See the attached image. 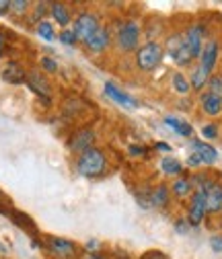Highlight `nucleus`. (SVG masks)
Instances as JSON below:
<instances>
[{"instance_id": "obj_1", "label": "nucleus", "mask_w": 222, "mask_h": 259, "mask_svg": "<svg viewBox=\"0 0 222 259\" xmlns=\"http://www.w3.org/2000/svg\"><path fill=\"white\" fill-rule=\"evenodd\" d=\"M109 169L107 152L101 146H93L86 152L74 156V171L84 179H99Z\"/></svg>"}, {"instance_id": "obj_2", "label": "nucleus", "mask_w": 222, "mask_h": 259, "mask_svg": "<svg viewBox=\"0 0 222 259\" xmlns=\"http://www.w3.org/2000/svg\"><path fill=\"white\" fill-rule=\"evenodd\" d=\"M113 31V46L117 52L121 54H136L138 48L142 46L140 44V37H142V29H140V23L134 21V19H123V21H117L115 27H109Z\"/></svg>"}, {"instance_id": "obj_3", "label": "nucleus", "mask_w": 222, "mask_h": 259, "mask_svg": "<svg viewBox=\"0 0 222 259\" xmlns=\"http://www.w3.org/2000/svg\"><path fill=\"white\" fill-rule=\"evenodd\" d=\"M41 247L52 259H82L84 251L80 245L66 237H56V235H46L41 239Z\"/></svg>"}, {"instance_id": "obj_4", "label": "nucleus", "mask_w": 222, "mask_h": 259, "mask_svg": "<svg viewBox=\"0 0 222 259\" xmlns=\"http://www.w3.org/2000/svg\"><path fill=\"white\" fill-rule=\"evenodd\" d=\"M165 60V46L158 44L154 39H148L146 44H142L138 48V52L134 54V62L136 68L140 72H152L163 64Z\"/></svg>"}, {"instance_id": "obj_5", "label": "nucleus", "mask_w": 222, "mask_h": 259, "mask_svg": "<svg viewBox=\"0 0 222 259\" xmlns=\"http://www.w3.org/2000/svg\"><path fill=\"white\" fill-rule=\"evenodd\" d=\"M105 23L101 21V15L97 13V11H80L76 17H74V21H72V31L76 33V37H78V44L82 46L86 39H91L97 31L103 27Z\"/></svg>"}, {"instance_id": "obj_6", "label": "nucleus", "mask_w": 222, "mask_h": 259, "mask_svg": "<svg viewBox=\"0 0 222 259\" xmlns=\"http://www.w3.org/2000/svg\"><path fill=\"white\" fill-rule=\"evenodd\" d=\"M165 54L177 64V66L185 68L194 62V56L189 52L187 44H185V35L183 33H171L165 41Z\"/></svg>"}, {"instance_id": "obj_7", "label": "nucleus", "mask_w": 222, "mask_h": 259, "mask_svg": "<svg viewBox=\"0 0 222 259\" xmlns=\"http://www.w3.org/2000/svg\"><path fill=\"white\" fill-rule=\"evenodd\" d=\"M25 84L29 87L31 93H35V97H39V99H41L46 105L52 103L54 84H52V80L48 78L46 72H41L39 68H31V70L27 72V82H25Z\"/></svg>"}, {"instance_id": "obj_8", "label": "nucleus", "mask_w": 222, "mask_h": 259, "mask_svg": "<svg viewBox=\"0 0 222 259\" xmlns=\"http://www.w3.org/2000/svg\"><path fill=\"white\" fill-rule=\"evenodd\" d=\"M97 146V130L91 127V125H82V127H76L74 134L68 138V150L78 156L82 152H86L88 148Z\"/></svg>"}, {"instance_id": "obj_9", "label": "nucleus", "mask_w": 222, "mask_h": 259, "mask_svg": "<svg viewBox=\"0 0 222 259\" xmlns=\"http://www.w3.org/2000/svg\"><path fill=\"white\" fill-rule=\"evenodd\" d=\"M111 44H113L111 29H109L107 25H103L91 39H86V41L82 44V48H84V52H86L88 56H103V54L111 48Z\"/></svg>"}, {"instance_id": "obj_10", "label": "nucleus", "mask_w": 222, "mask_h": 259, "mask_svg": "<svg viewBox=\"0 0 222 259\" xmlns=\"http://www.w3.org/2000/svg\"><path fill=\"white\" fill-rule=\"evenodd\" d=\"M208 216L206 212V198H204V189H196L194 196L189 198V206H187V222L189 226H200L204 222V218Z\"/></svg>"}, {"instance_id": "obj_11", "label": "nucleus", "mask_w": 222, "mask_h": 259, "mask_svg": "<svg viewBox=\"0 0 222 259\" xmlns=\"http://www.w3.org/2000/svg\"><path fill=\"white\" fill-rule=\"evenodd\" d=\"M206 198V212L208 214H222V183L216 179H210V183L204 187Z\"/></svg>"}, {"instance_id": "obj_12", "label": "nucleus", "mask_w": 222, "mask_h": 259, "mask_svg": "<svg viewBox=\"0 0 222 259\" xmlns=\"http://www.w3.org/2000/svg\"><path fill=\"white\" fill-rule=\"evenodd\" d=\"M204 33H206V29H204V25H200V23L189 25L187 31L183 33V35H185V44H187L189 52H192L194 60L202 56V50H204V44H206V41H204Z\"/></svg>"}, {"instance_id": "obj_13", "label": "nucleus", "mask_w": 222, "mask_h": 259, "mask_svg": "<svg viewBox=\"0 0 222 259\" xmlns=\"http://www.w3.org/2000/svg\"><path fill=\"white\" fill-rule=\"evenodd\" d=\"M218 56H220V44L218 39H210L204 44L202 56H200V66L212 76L216 70V64H218Z\"/></svg>"}, {"instance_id": "obj_14", "label": "nucleus", "mask_w": 222, "mask_h": 259, "mask_svg": "<svg viewBox=\"0 0 222 259\" xmlns=\"http://www.w3.org/2000/svg\"><path fill=\"white\" fill-rule=\"evenodd\" d=\"M50 17L62 29H68L74 21V11L68 3H50Z\"/></svg>"}, {"instance_id": "obj_15", "label": "nucleus", "mask_w": 222, "mask_h": 259, "mask_svg": "<svg viewBox=\"0 0 222 259\" xmlns=\"http://www.w3.org/2000/svg\"><path fill=\"white\" fill-rule=\"evenodd\" d=\"M27 72L29 70L23 68L21 62L9 60L3 66V70H0V76H3V80L9 82V84H25L27 82Z\"/></svg>"}, {"instance_id": "obj_16", "label": "nucleus", "mask_w": 222, "mask_h": 259, "mask_svg": "<svg viewBox=\"0 0 222 259\" xmlns=\"http://www.w3.org/2000/svg\"><path fill=\"white\" fill-rule=\"evenodd\" d=\"M105 95L109 97L111 101H115L117 105H121V107H125V109H136V107H138V101L134 99V97H132L130 93L121 91L119 87H115L113 82H105Z\"/></svg>"}, {"instance_id": "obj_17", "label": "nucleus", "mask_w": 222, "mask_h": 259, "mask_svg": "<svg viewBox=\"0 0 222 259\" xmlns=\"http://www.w3.org/2000/svg\"><path fill=\"white\" fill-rule=\"evenodd\" d=\"M200 107H202V111L206 115L216 117V115L222 113V99H220V97H216L214 93H210V91H204L200 95Z\"/></svg>"}, {"instance_id": "obj_18", "label": "nucleus", "mask_w": 222, "mask_h": 259, "mask_svg": "<svg viewBox=\"0 0 222 259\" xmlns=\"http://www.w3.org/2000/svg\"><path fill=\"white\" fill-rule=\"evenodd\" d=\"M171 196L177 198V200H187L194 196V181L192 177H177L173 183H171Z\"/></svg>"}, {"instance_id": "obj_19", "label": "nucleus", "mask_w": 222, "mask_h": 259, "mask_svg": "<svg viewBox=\"0 0 222 259\" xmlns=\"http://www.w3.org/2000/svg\"><path fill=\"white\" fill-rule=\"evenodd\" d=\"M192 148H194V152L200 156L202 165H214L216 160H218V150H216L212 144H208V142L192 140Z\"/></svg>"}, {"instance_id": "obj_20", "label": "nucleus", "mask_w": 222, "mask_h": 259, "mask_svg": "<svg viewBox=\"0 0 222 259\" xmlns=\"http://www.w3.org/2000/svg\"><path fill=\"white\" fill-rule=\"evenodd\" d=\"M171 202V189L161 183L150 191V208H167Z\"/></svg>"}, {"instance_id": "obj_21", "label": "nucleus", "mask_w": 222, "mask_h": 259, "mask_svg": "<svg viewBox=\"0 0 222 259\" xmlns=\"http://www.w3.org/2000/svg\"><path fill=\"white\" fill-rule=\"evenodd\" d=\"M17 226H21L23 231H27V233H31L33 237H37V226H35V222L31 220L27 214H23V212H19V210H15V208H11L9 210V214H7Z\"/></svg>"}, {"instance_id": "obj_22", "label": "nucleus", "mask_w": 222, "mask_h": 259, "mask_svg": "<svg viewBox=\"0 0 222 259\" xmlns=\"http://www.w3.org/2000/svg\"><path fill=\"white\" fill-rule=\"evenodd\" d=\"M187 78H189V84H192V91H194V93H204V89H208L210 74L198 64V66L192 70V74H189Z\"/></svg>"}, {"instance_id": "obj_23", "label": "nucleus", "mask_w": 222, "mask_h": 259, "mask_svg": "<svg viewBox=\"0 0 222 259\" xmlns=\"http://www.w3.org/2000/svg\"><path fill=\"white\" fill-rule=\"evenodd\" d=\"M165 125H169L175 134H179V136H192V132H194V127L189 125L187 121H181V119H177V117H173V115H167L165 117Z\"/></svg>"}, {"instance_id": "obj_24", "label": "nucleus", "mask_w": 222, "mask_h": 259, "mask_svg": "<svg viewBox=\"0 0 222 259\" xmlns=\"http://www.w3.org/2000/svg\"><path fill=\"white\" fill-rule=\"evenodd\" d=\"M161 171H163L165 175L177 179V177L183 173V165H181V160H177V158H173V156H165V158L161 160Z\"/></svg>"}, {"instance_id": "obj_25", "label": "nucleus", "mask_w": 222, "mask_h": 259, "mask_svg": "<svg viewBox=\"0 0 222 259\" xmlns=\"http://www.w3.org/2000/svg\"><path fill=\"white\" fill-rule=\"evenodd\" d=\"M31 9H33V3H29V0H11V15L15 19H29Z\"/></svg>"}, {"instance_id": "obj_26", "label": "nucleus", "mask_w": 222, "mask_h": 259, "mask_svg": "<svg viewBox=\"0 0 222 259\" xmlns=\"http://www.w3.org/2000/svg\"><path fill=\"white\" fill-rule=\"evenodd\" d=\"M171 84H173V89H175V93L177 95H189V91H192V84H189V78L183 74V72H175L173 76H171Z\"/></svg>"}, {"instance_id": "obj_27", "label": "nucleus", "mask_w": 222, "mask_h": 259, "mask_svg": "<svg viewBox=\"0 0 222 259\" xmlns=\"http://www.w3.org/2000/svg\"><path fill=\"white\" fill-rule=\"evenodd\" d=\"M48 13H50V3H35L33 9H31V15H29V23L37 25V23L46 21L43 17H46Z\"/></svg>"}, {"instance_id": "obj_28", "label": "nucleus", "mask_w": 222, "mask_h": 259, "mask_svg": "<svg viewBox=\"0 0 222 259\" xmlns=\"http://www.w3.org/2000/svg\"><path fill=\"white\" fill-rule=\"evenodd\" d=\"M35 33H37L41 39H46L48 44H52V41L56 39V31H54V25H52L50 21L37 23V25H35Z\"/></svg>"}, {"instance_id": "obj_29", "label": "nucleus", "mask_w": 222, "mask_h": 259, "mask_svg": "<svg viewBox=\"0 0 222 259\" xmlns=\"http://www.w3.org/2000/svg\"><path fill=\"white\" fill-rule=\"evenodd\" d=\"M39 70L50 76V74H56L60 70V66H58V62L52 56H41L39 58Z\"/></svg>"}, {"instance_id": "obj_30", "label": "nucleus", "mask_w": 222, "mask_h": 259, "mask_svg": "<svg viewBox=\"0 0 222 259\" xmlns=\"http://www.w3.org/2000/svg\"><path fill=\"white\" fill-rule=\"evenodd\" d=\"M58 39H60V44H64V46H78V37H76V33L72 31V27H68V29H62L60 31V35H58Z\"/></svg>"}, {"instance_id": "obj_31", "label": "nucleus", "mask_w": 222, "mask_h": 259, "mask_svg": "<svg viewBox=\"0 0 222 259\" xmlns=\"http://www.w3.org/2000/svg\"><path fill=\"white\" fill-rule=\"evenodd\" d=\"M208 91L214 93L216 97L222 99V74H212L208 80Z\"/></svg>"}, {"instance_id": "obj_32", "label": "nucleus", "mask_w": 222, "mask_h": 259, "mask_svg": "<svg viewBox=\"0 0 222 259\" xmlns=\"http://www.w3.org/2000/svg\"><path fill=\"white\" fill-rule=\"evenodd\" d=\"M202 134H204V138H208V140L218 138V125H216V123H208V125H204V127H202Z\"/></svg>"}, {"instance_id": "obj_33", "label": "nucleus", "mask_w": 222, "mask_h": 259, "mask_svg": "<svg viewBox=\"0 0 222 259\" xmlns=\"http://www.w3.org/2000/svg\"><path fill=\"white\" fill-rule=\"evenodd\" d=\"M82 251H86V253H101L103 251V245L99 243V241H95V239H91L84 247H82Z\"/></svg>"}, {"instance_id": "obj_34", "label": "nucleus", "mask_w": 222, "mask_h": 259, "mask_svg": "<svg viewBox=\"0 0 222 259\" xmlns=\"http://www.w3.org/2000/svg\"><path fill=\"white\" fill-rule=\"evenodd\" d=\"M210 247H212V251L222 253V235H214V237L210 239Z\"/></svg>"}, {"instance_id": "obj_35", "label": "nucleus", "mask_w": 222, "mask_h": 259, "mask_svg": "<svg viewBox=\"0 0 222 259\" xmlns=\"http://www.w3.org/2000/svg\"><path fill=\"white\" fill-rule=\"evenodd\" d=\"M144 257H146V259H169L163 251H154V249H152V251H146Z\"/></svg>"}, {"instance_id": "obj_36", "label": "nucleus", "mask_w": 222, "mask_h": 259, "mask_svg": "<svg viewBox=\"0 0 222 259\" xmlns=\"http://www.w3.org/2000/svg\"><path fill=\"white\" fill-rule=\"evenodd\" d=\"M82 259H111V255L105 253V251H101V253H86Z\"/></svg>"}, {"instance_id": "obj_37", "label": "nucleus", "mask_w": 222, "mask_h": 259, "mask_svg": "<svg viewBox=\"0 0 222 259\" xmlns=\"http://www.w3.org/2000/svg\"><path fill=\"white\" fill-rule=\"evenodd\" d=\"M11 15V0H0V17Z\"/></svg>"}, {"instance_id": "obj_38", "label": "nucleus", "mask_w": 222, "mask_h": 259, "mask_svg": "<svg viewBox=\"0 0 222 259\" xmlns=\"http://www.w3.org/2000/svg\"><path fill=\"white\" fill-rule=\"evenodd\" d=\"M7 48H9V37L5 33H0V58L7 54Z\"/></svg>"}, {"instance_id": "obj_39", "label": "nucleus", "mask_w": 222, "mask_h": 259, "mask_svg": "<svg viewBox=\"0 0 222 259\" xmlns=\"http://www.w3.org/2000/svg\"><path fill=\"white\" fill-rule=\"evenodd\" d=\"M187 229H189V222L187 220H177L175 222V231L177 233H187Z\"/></svg>"}, {"instance_id": "obj_40", "label": "nucleus", "mask_w": 222, "mask_h": 259, "mask_svg": "<svg viewBox=\"0 0 222 259\" xmlns=\"http://www.w3.org/2000/svg\"><path fill=\"white\" fill-rule=\"evenodd\" d=\"M187 165H189V167H200V165H202V160H200V156L194 152L192 156L187 158Z\"/></svg>"}, {"instance_id": "obj_41", "label": "nucleus", "mask_w": 222, "mask_h": 259, "mask_svg": "<svg viewBox=\"0 0 222 259\" xmlns=\"http://www.w3.org/2000/svg\"><path fill=\"white\" fill-rule=\"evenodd\" d=\"M130 154H132V156H142V154H146V148H140V146H130Z\"/></svg>"}, {"instance_id": "obj_42", "label": "nucleus", "mask_w": 222, "mask_h": 259, "mask_svg": "<svg viewBox=\"0 0 222 259\" xmlns=\"http://www.w3.org/2000/svg\"><path fill=\"white\" fill-rule=\"evenodd\" d=\"M154 148H156V150H165V152H169V150H171V146H169V144H165V142H158Z\"/></svg>"}, {"instance_id": "obj_43", "label": "nucleus", "mask_w": 222, "mask_h": 259, "mask_svg": "<svg viewBox=\"0 0 222 259\" xmlns=\"http://www.w3.org/2000/svg\"><path fill=\"white\" fill-rule=\"evenodd\" d=\"M111 259H132V257H130L128 253H121V251H117V253H115Z\"/></svg>"}, {"instance_id": "obj_44", "label": "nucleus", "mask_w": 222, "mask_h": 259, "mask_svg": "<svg viewBox=\"0 0 222 259\" xmlns=\"http://www.w3.org/2000/svg\"><path fill=\"white\" fill-rule=\"evenodd\" d=\"M3 202H7V196H5V193H3V189H0V204H3ZM0 212H3V214H7L3 208H0Z\"/></svg>"}, {"instance_id": "obj_45", "label": "nucleus", "mask_w": 222, "mask_h": 259, "mask_svg": "<svg viewBox=\"0 0 222 259\" xmlns=\"http://www.w3.org/2000/svg\"><path fill=\"white\" fill-rule=\"evenodd\" d=\"M138 259H146V257H144V255H140V257H138Z\"/></svg>"}, {"instance_id": "obj_46", "label": "nucleus", "mask_w": 222, "mask_h": 259, "mask_svg": "<svg viewBox=\"0 0 222 259\" xmlns=\"http://www.w3.org/2000/svg\"><path fill=\"white\" fill-rule=\"evenodd\" d=\"M220 226H222V220H220Z\"/></svg>"}]
</instances>
